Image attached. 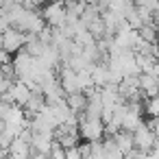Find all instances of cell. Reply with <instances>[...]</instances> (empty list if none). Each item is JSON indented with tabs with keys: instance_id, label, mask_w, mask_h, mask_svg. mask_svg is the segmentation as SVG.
<instances>
[{
	"instance_id": "1",
	"label": "cell",
	"mask_w": 159,
	"mask_h": 159,
	"mask_svg": "<svg viewBox=\"0 0 159 159\" xmlns=\"http://www.w3.org/2000/svg\"><path fill=\"white\" fill-rule=\"evenodd\" d=\"M76 116H79V135L85 142H100L105 137V133H102L105 124L100 122V118H87L83 111Z\"/></svg>"
},
{
	"instance_id": "2",
	"label": "cell",
	"mask_w": 159,
	"mask_h": 159,
	"mask_svg": "<svg viewBox=\"0 0 159 159\" xmlns=\"http://www.w3.org/2000/svg\"><path fill=\"white\" fill-rule=\"evenodd\" d=\"M39 16L44 18L46 26L61 29L66 24V5H63V0H50V2H46Z\"/></svg>"
},
{
	"instance_id": "3",
	"label": "cell",
	"mask_w": 159,
	"mask_h": 159,
	"mask_svg": "<svg viewBox=\"0 0 159 159\" xmlns=\"http://www.w3.org/2000/svg\"><path fill=\"white\" fill-rule=\"evenodd\" d=\"M11 66H13V70H16V79L24 81V79H29V76H31V72H33L35 57H31V55L22 48V50H18V52H16V57L11 59Z\"/></svg>"
},
{
	"instance_id": "4",
	"label": "cell",
	"mask_w": 159,
	"mask_h": 159,
	"mask_svg": "<svg viewBox=\"0 0 159 159\" xmlns=\"http://www.w3.org/2000/svg\"><path fill=\"white\" fill-rule=\"evenodd\" d=\"M0 37H2V48L9 52V55H16L18 50L24 48V39H26V33L9 26L5 33H0Z\"/></svg>"
},
{
	"instance_id": "5",
	"label": "cell",
	"mask_w": 159,
	"mask_h": 159,
	"mask_svg": "<svg viewBox=\"0 0 159 159\" xmlns=\"http://www.w3.org/2000/svg\"><path fill=\"white\" fill-rule=\"evenodd\" d=\"M155 133L146 126V122H142L135 131H133V148L142 150V152H150L152 150V144H155Z\"/></svg>"
},
{
	"instance_id": "6",
	"label": "cell",
	"mask_w": 159,
	"mask_h": 159,
	"mask_svg": "<svg viewBox=\"0 0 159 159\" xmlns=\"http://www.w3.org/2000/svg\"><path fill=\"white\" fill-rule=\"evenodd\" d=\"M89 76H92V83L96 87H105L107 83H111V72H109V66L105 61L94 63L92 70H89Z\"/></svg>"
},
{
	"instance_id": "7",
	"label": "cell",
	"mask_w": 159,
	"mask_h": 159,
	"mask_svg": "<svg viewBox=\"0 0 159 159\" xmlns=\"http://www.w3.org/2000/svg\"><path fill=\"white\" fill-rule=\"evenodd\" d=\"M137 79H139V89H142V96H144V98H152V96L159 94L155 74H142V72H139Z\"/></svg>"
},
{
	"instance_id": "8",
	"label": "cell",
	"mask_w": 159,
	"mask_h": 159,
	"mask_svg": "<svg viewBox=\"0 0 159 159\" xmlns=\"http://www.w3.org/2000/svg\"><path fill=\"white\" fill-rule=\"evenodd\" d=\"M9 155L18 157V159H29L33 155V148L29 142H24L22 137H13L11 144H9Z\"/></svg>"
},
{
	"instance_id": "9",
	"label": "cell",
	"mask_w": 159,
	"mask_h": 159,
	"mask_svg": "<svg viewBox=\"0 0 159 159\" xmlns=\"http://www.w3.org/2000/svg\"><path fill=\"white\" fill-rule=\"evenodd\" d=\"M66 105H68V109L72 111V113H81V111H85V107H87V96L83 94V92H72V94H66Z\"/></svg>"
},
{
	"instance_id": "10",
	"label": "cell",
	"mask_w": 159,
	"mask_h": 159,
	"mask_svg": "<svg viewBox=\"0 0 159 159\" xmlns=\"http://www.w3.org/2000/svg\"><path fill=\"white\" fill-rule=\"evenodd\" d=\"M113 142H116V148L124 155V152H129V150L133 148V133H131V131L120 129V131L113 135Z\"/></svg>"
},
{
	"instance_id": "11",
	"label": "cell",
	"mask_w": 159,
	"mask_h": 159,
	"mask_svg": "<svg viewBox=\"0 0 159 159\" xmlns=\"http://www.w3.org/2000/svg\"><path fill=\"white\" fill-rule=\"evenodd\" d=\"M137 35H139V39H144V42H148V44H157V42H159V29H157L152 22L142 24V26L137 29Z\"/></svg>"
},
{
	"instance_id": "12",
	"label": "cell",
	"mask_w": 159,
	"mask_h": 159,
	"mask_svg": "<svg viewBox=\"0 0 159 159\" xmlns=\"http://www.w3.org/2000/svg\"><path fill=\"white\" fill-rule=\"evenodd\" d=\"M24 50L31 55V57H39L42 55V50H44V44L39 42V37L37 35H33V33H26V39H24Z\"/></svg>"
},
{
	"instance_id": "13",
	"label": "cell",
	"mask_w": 159,
	"mask_h": 159,
	"mask_svg": "<svg viewBox=\"0 0 159 159\" xmlns=\"http://www.w3.org/2000/svg\"><path fill=\"white\" fill-rule=\"evenodd\" d=\"M85 29L92 33V37H94V39L105 37V22H102V18H100V16H96L94 20H89V22L85 24Z\"/></svg>"
},
{
	"instance_id": "14",
	"label": "cell",
	"mask_w": 159,
	"mask_h": 159,
	"mask_svg": "<svg viewBox=\"0 0 159 159\" xmlns=\"http://www.w3.org/2000/svg\"><path fill=\"white\" fill-rule=\"evenodd\" d=\"M144 109L150 118H159V94L152 96V98H146L144 100Z\"/></svg>"
},
{
	"instance_id": "15",
	"label": "cell",
	"mask_w": 159,
	"mask_h": 159,
	"mask_svg": "<svg viewBox=\"0 0 159 159\" xmlns=\"http://www.w3.org/2000/svg\"><path fill=\"white\" fill-rule=\"evenodd\" d=\"M18 2L24 7V9H33V11H37L39 7H44L48 0H18Z\"/></svg>"
},
{
	"instance_id": "16",
	"label": "cell",
	"mask_w": 159,
	"mask_h": 159,
	"mask_svg": "<svg viewBox=\"0 0 159 159\" xmlns=\"http://www.w3.org/2000/svg\"><path fill=\"white\" fill-rule=\"evenodd\" d=\"M148 152H142V150H137V148H131L129 152H124L122 155V159H144Z\"/></svg>"
},
{
	"instance_id": "17",
	"label": "cell",
	"mask_w": 159,
	"mask_h": 159,
	"mask_svg": "<svg viewBox=\"0 0 159 159\" xmlns=\"http://www.w3.org/2000/svg\"><path fill=\"white\" fill-rule=\"evenodd\" d=\"M5 63H11V55L5 48H0V66H5Z\"/></svg>"
},
{
	"instance_id": "18",
	"label": "cell",
	"mask_w": 159,
	"mask_h": 159,
	"mask_svg": "<svg viewBox=\"0 0 159 159\" xmlns=\"http://www.w3.org/2000/svg\"><path fill=\"white\" fill-rule=\"evenodd\" d=\"M150 22H152V24L159 29V9H155V11H152V16H150Z\"/></svg>"
}]
</instances>
